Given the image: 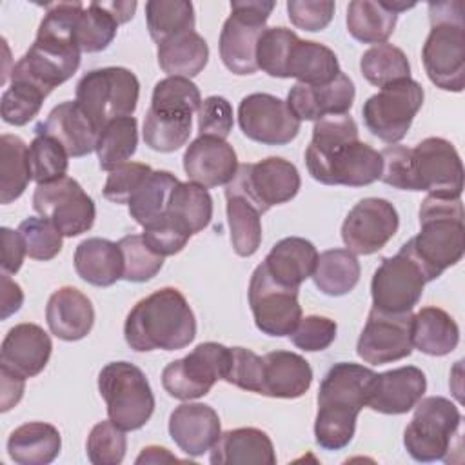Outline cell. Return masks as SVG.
I'll return each instance as SVG.
<instances>
[{
    "instance_id": "1",
    "label": "cell",
    "mask_w": 465,
    "mask_h": 465,
    "mask_svg": "<svg viewBox=\"0 0 465 465\" xmlns=\"http://www.w3.org/2000/svg\"><path fill=\"white\" fill-rule=\"evenodd\" d=\"M305 163L309 174L325 185L363 187L381 174L380 153L360 142L358 125L349 114L325 116L314 124Z\"/></svg>"
},
{
    "instance_id": "2",
    "label": "cell",
    "mask_w": 465,
    "mask_h": 465,
    "mask_svg": "<svg viewBox=\"0 0 465 465\" xmlns=\"http://www.w3.org/2000/svg\"><path fill=\"white\" fill-rule=\"evenodd\" d=\"M82 9V2L47 4L36 38L13 65L11 78L33 84L44 94L67 82L80 67L82 51L74 40V25Z\"/></svg>"
},
{
    "instance_id": "3",
    "label": "cell",
    "mask_w": 465,
    "mask_h": 465,
    "mask_svg": "<svg viewBox=\"0 0 465 465\" xmlns=\"http://www.w3.org/2000/svg\"><path fill=\"white\" fill-rule=\"evenodd\" d=\"M380 180L401 191H427L432 196L460 198L463 165L456 147L440 136H429L414 147L389 145L380 151Z\"/></svg>"
},
{
    "instance_id": "4",
    "label": "cell",
    "mask_w": 465,
    "mask_h": 465,
    "mask_svg": "<svg viewBox=\"0 0 465 465\" xmlns=\"http://www.w3.org/2000/svg\"><path fill=\"white\" fill-rule=\"evenodd\" d=\"M374 376L369 367L351 361L334 363L327 371L318 389L314 420V440L322 449L341 450L351 443Z\"/></svg>"
},
{
    "instance_id": "5",
    "label": "cell",
    "mask_w": 465,
    "mask_h": 465,
    "mask_svg": "<svg viewBox=\"0 0 465 465\" xmlns=\"http://www.w3.org/2000/svg\"><path fill=\"white\" fill-rule=\"evenodd\" d=\"M127 345L136 352L180 351L196 336V318L185 296L163 287L136 302L124 323Z\"/></svg>"
},
{
    "instance_id": "6",
    "label": "cell",
    "mask_w": 465,
    "mask_h": 465,
    "mask_svg": "<svg viewBox=\"0 0 465 465\" xmlns=\"http://www.w3.org/2000/svg\"><path fill=\"white\" fill-rule=\"evenodd\" d=\"M401 247L418 262L427 282L456 265L465 252L461 200L427 194L420 205V232Z\"/></svg>"
},
{
    "instance_id": "7",
    "label": "cell",
    "mask_w": 465,
    "mask_h": 465,
    "mask_svg": "<svg viewBox=\"0 0 465 465\" xmlns=\"http://www.w3.org/2000/svg\"><path fill=\"white\" fill-rule=\"evenodd\" d=\"M430 31L421 49V62L429 80L443 89L460 93L465 87V22L463 4H429Z\"/></svg>"
},
{
    "instance_id": "8",
    "label": "cell",
    "mask_w": 465,
    "mask_h": 465,
    "mask_svg": "<svg viewBox=\"0 0 465 465\" xmlns=\"http://www.w3.org/2000/svg\"><path fill=\"white\" fill-rule=\"evenodd\" d=\"M98 392L109 420L124 430L142 429L154 412V394L140 367L111 361L98 374Z\"/></svg>"
},
{
    "instance_id": "9",
    "label": "cell",
    "mask_w": 465,
    "mask_h": 465,
    "mask_svg": "<svg viewBox=\"0 0 465 465\" xmlns=\"http://www.w3.org/2000/svg\"><path fill=\"white\" fill-rule=\"evenodd\" d=\"M140 96V82L131 69L102 67L85 73L76 84L74 102L100 129L120 116H133Z\"/></svg>"
},
{
    "instance_id": "10",
    "label": "cell",
    "mask_w": 465,
    "mask_h": 465,
    "mask_svg": "<svg viewBox=\"0 0 465 465\" xmlns=\"http://www.w3.org/2000/svg\"><path fill=\"white\" fill-rule=\"evenodd\" d=\"M460 425L461 414L456 403L443 396L421 398L403 430V445L416 461L445 460L452 449V440L460 436Z\"/></svg>"
},
{
    "instance_id": "11",
    "label": "cell",
    "mask_w": 465,
    "mask_h": 465,
    "mask_svg": "<svg viewBox=\"0 0 465 465\" xmlns=\"http://www.w3.org/2000/svg\"><path fill=\"white\" fill-rule=\"evenodd\" d=\"M272 0H232L231 15L220 33V58L234 74H252L258 71L256 45L265 31L272 9Z\"/></svg>"
},
{
    "instance_id": "12",
    "label": "cell",
    "mask_w": 465,
    "mask_h": 465,
    "mask_svg": "<svg viewBox=\"0 0 465 465\" xmlns=\"http://www.w3.org/2000/svg\"><path fill=\"white\" fill-rule=\"evenodd\" d=\"M423 96V87L412 78L381 87L361 107L365 127L381 142L398 143L405 138L416 113L421 109Z\"/></svg>"
},
{
    "instance_id": "13",
    "label": "cell",
    "mask_w": 465,
    "mask_h": 465,
    "mask_svg": "<svg viewBox=\"0 0 465 465\" xmlns=\"http://www.w3.org/2000/svg\"><path fill=\"white\" fill-rule=\"evenodd\" d=\"M231 361V347L218 341L196 345L187 356L167 363L162 371L165 392L189 401L205 396L218 380H225Z\"/></svg>"
},
{
    "instance_id": "14",
    "label": "cell",
    "mask_w": 465,
    "mask_h": 465,
    "mask_svg": "<svg viewBox=\"0 0 465 465\" xmlns=\"http://www.w3.org/2000/svg\"><path fill=\"white\" fill-rule=\"evenodd\" d=\"M302 185L296 165L280 156H269L256 163H242L225 191L247 198L260 214L272 205L292 200Z\"/></svg>"
},
{
    "instance_id": "15",
    "label": "cell",
    "mask_w": 465,
    "mask_h": 465,
    "mask_svg": "<svg viewBox=\"0 0 465 465\" xmlns=\"http://www.w3.org/2000/svg\"><path fill=\"white\" fill-rule=\"evenodd\" d=\"M33 209L53 222L62 236L67 238L87 232L96 218L93 198L71 176L38 183L33 194Z\"/></svg>"
},
{
    "instance_id": "16",
    "label": "cell",
    "mask_w": 465,
    "mask_h": 465,
    "mask_svg": "<svg viewBox=\"0 0 465 465\" xmlns=\"http://www.w3.org/2000/svg\"><path fill=\"white\" fill-rule=\"evenodd\" d=\"M249 305L258 331L267 336H289L302 320L298 289L278 283L263 263L252 271Z\"/></svg>"
},
{
    "instance_id": "17",
    "label": "cell",
    "mask_w": 465,
    "mask_h": 465,
    "mask_svg": "<svg viewBox=\"0 0 465 465\" xmlns=\"http://www.w3.org/2000/svg\"><path fill=\"white\" fill-rule=\"evenodd\" d=\"M427 280L405 247L383 258L371 280L372 307L387 312H407L421 300Z\"/></svg>"
},
{
    "instance_id": "18",
    "label": "cell",
    "mask_w": 465,
    "mask_h": 465,
    "mask_svg": "<svg viewBox=\"0 0 465 465\" xmlns=\"http://www.w3.org/2000/svg\"><path fill=\"white\" fill-rule=\"evenodd\" d=\"M412 318L411 311L387 312L372 307L358 338L356 354L371 365L392 363L411 356L414 349Z\"/></svg>"
},
{
    "instance_id": "19",
    "label": "cell",
    "mask_w": 465,
    "mask_h": 465,
    "mask_svg": "<svg viewBox=\"0 0 465 465\" xmlns=\"http://www.w3.org/2000/svg\"><path fill=\"white\" fill-rule=\"evenodd\" d=\"M238 124L249 140L263 145H285L292 142L302 125L287 102L269 93L243 96L238 105Z\"/></svg>"
},
{
    "instance_id": "20",
    "label": "cell",
    "mask_w": 465,
    "mask_h": 465,
    "mask_svg": "<svg viewBox=\"0 0 465 465\" xmlns=\"http://www.w3.org/2000/svg\"><path fill=\"white\" fill-rule=\"evenodd\" d=\"M400 216L385 198H363L345 216L341 240L354 254H372L396 234Z\"/></svg>"
},
{
    "instance_id": "21",
    "label": "cell",
    "mask_w": 465,
    "mask_h": 465,
    "mask_svg": "<svg viewBox=\"0 0 465 465\" xmlns=\"http://www.w3.org/2000/svg\"><path fill=\"white\" fill-rule=\"evenodd\" d=\"M354 82L343 71H340V74L329 84L309 85L296 82L291 87L285 102L300 122H318L325 116L347 114L354 104Z\"/></svg>"
},
{
    "instance_id": "22",
    "label": "cell",
    "mask_w": 465,
    "mask_h": 465,
    "mask_svg": "<svg viewBox=\"0 0 465 465\" xmlns=\"http://www.w3.org/2000/svg\"><path fill=\"white\" fill-rule=\"evenodd\" d=\"M238 165L232 145L216 136H198L183 153L185 174L191 182L205 189L227 185L234 178Z\"/></svg>"
},
{
    "instance_id": "23",
    "label": "cell",
    "mask_w": 465,
    "mask_h": 465,
    "mask_svg": "<svg viewBox=\"0 0 465 465\" xmlns=\"http://www.w3.org/2000/svg\"><path fill=\"white\" fill-rule=\"evenodd\" d=\"M427 378L414 365L376 374L369 391L367 407L381 414H405L423 398Z\"/></svg>"
},
{
    "instance_id": "24",
    "label": "cell",
    "mask_w": 465,
    "mask_h": 465,
    "mask_svg": "<svg viewBox=\"0 0 465 465\" xmlns=\"http://www.w3.org/2000/svg\"><path fill=\"white\" fill-rule=\"evenodd\" d=\"M169 434L183 454L198 458L218 441L220 418L211 405L182 403L169 416Z\"/></svg>"
},
{
    "instance_id": "25",
    "label": "cell",
    "mask_w": 465,
    "mask_h": 465,
    "mask_svg": "<svg viewBox=\"0 0 465 465\" xmlns=\"http://www.w3.org/2000/svg\"><path fill=\"white\" fill-rule=\"evenodd\" d=\"M35 134L54 138L69 156L80 158L94 151L98 129L76 102L67 100L53 107L47 118L35 125Z\"/></svg>"
},
{
    "instance_id": "26",
    "label": "cell",
    "mask_w": 465,
    "mask_h": 465,
    "mask_svg": "<svg viewBox=\"0 0 465 465\" xmlns=\"http://www.w3.org/2000/svg\"><path fill=\"white\" fill-rule=\"evenodd\" d=\"M51 351L53 341L40 325L18 323L7 331L2 341L0 363L24 378H33L45 369Z\"/></svg>"
},
{
    "instance_id": "27",
    "label": "cell",
    "mask_w": 465,
    "mask_h": 465,
    "mask_svg": "<svg viewBox=\"0 0 465 465\" xmlns=\"http://www.w3.org/2000/svg\"><path fill=\"white\" fill-rule=\"evenodd\" d=\"M45 322L56 338L76 341L85 338L94 323V309L91 300L76 287L56 289L45 307Z\"/></svg>"
},
{
    "instance_id": "28",
    "label": "cell",
    "mask_w": 465,
    "mask_h": 465,
    "mask_svg": "<svg viewBox=\"0 0 465 465\" xmlns=\"http://www.w3.org/2000/svg\"><path fill=\"white\" fill-rule=\"evenodd\" d=\"M262 358V396L294 400L309 391L312 369L303 356L291 351H272Z\"/></svg>"
},
{
    "instance_id": "29",
    "label": "cell",
    "mask_w": 465,
    "mask_h": 465,
    "mask_svg": "<svg viewBox=\"0 0 465 465\" xmlns=\"http://www.w3.org/2000/svg\"><path fill=\"white\" fill-rule=\"evenodd\" d=\"M213 465H274L276 452L267 432L256 427L231 429L220 434L209 450Z\"/></svg>"
},
{
    "instance_id": "30",
    "label": "cell",
    "mask_w": 465,
    "mask_h": 465,
    "mask_svg": "<svg viewBox=\"0 0 465 465\" xmlns=\"http://www.w3.org/2000/svg\"><path fill=\"white\" fill-rule=\"evenodd\" d=\"M316 260L318 251L312 242L300 236H287L272 245L262 263L278 283L298 289L312 276Z\"/></svg>"
},
{
    "instance_id": "31",
    "label": "cell",
    "mask_w": 465,
    "mask_h": 465,
    "mask_svg": "<svg viewBox=\"0 0 465 465\" xmlns=\"http://www.w3.org/2000/svg\"><path fill=\"white\" fill-rule=\"evenodd\" d=\"M76 274L96 287H111L124 276V258L118 243L105 238H87L74 251Z\"/></svg>"
},
{
    "instance_id": "32",
    "label": "cell",
    "mask_w": 465,
    "mask_h": 465,
    "mask_svg": "<svg viewBox=\"0 0 465 465\" xmlns=\"http://www.w3.org/2000/svg\"><path fill=\"white\" fill-rule=\"evenodd\" d=\"M62 449L58 429L45 421H27L7 438V454L18 465H47Z\"/></svg>"
},
{
    "instance_id": "33",
    "label": "cell",
    "mask_w": 465,
    "mask_h": 465,
    "mask_svg": "<svg viewBox=\"0 0 465 465\" xmlns=\"http://www.w3.org/2000/svg\"><path fill=\"white\" fill-rule=\"evenodd\" d=\"M340 71L338 56L331 47L298 38L289 51L285 78H296L300 84L322 85L332 82Z\"/></svg>"
},
{
    "instance_id": "34",
    "label": "cell",
    "mask_w": 465,
    "mask_h": 465,
    "mask_svg": "<svg viewBox=\"0 0 465 465\" xmlns=\"http://www.w3.org/2000/svg\"><path fill=\"white\" fill-rule=\"evenodd\" d=\"M460 327L440 307H423L412 318V345L429 356H445L458 347Z\"/></svg>"
},
{
    "instance_id": "35",
    "label": "cell",
    "mask_w": 465,
    "mask_h": 465,
    "mask_svg": "<svg viewBox=\"0 0 465 465\" xmlns=\"http://www.w3.org/2000/svg\"><path fill=\"white\" fill-rule=\"evenodd\" d=\"M158 65L167 76L193 78L203 71L209 60V45L196 31L176 35L158 45Z\"/></svg>"
},
{
    "instance_id": "36",
    "label": "cell",
    "mask_w": 465,
    "mask_h": 465,
    "mask_svg": "<svg viewBox=\"0 0 465 465\" xmlns=\"http://www.w3.org/2000/svg\"><path fill=\"white\" fill-rule=\"evenodd\" d=\"M360 262L349 249H329L318 254L312 282L327 296H343L360 282Z\"/></svg>"
},
{
    "instance_id": "37",
    "label": "cell",
    "mask_w": 465,
    "mask_h": 465,
    "mask_svg": "<svg viewBox=\"0 0 465 465\" xmlns=\"http://www.w3.org/2000/svg\"><path fill=\"white\" fill-rule=\"evenodd\" d=\"M398 15L383 0H352L347 7V31L361 44H385L396 27Z\"/></svg>"
},
{
    "instance_id": "38",
    "label": "cell",
    "mask_w": 465,
    "mask_h": 465,
    "mask_svg": "<svg viewBox=\"0 0 465 465\" xmlns=\"http://www.w3.org/2000/svg\"><path fill=\"white\" fill-rule=\"evenodd\" d=\"M178 183L180 180L169 171H151L127 202L131 218L142 227L158 220L165 213L171 193Z\"/></svg>"
},
{
    "instance_id": "39",
    "label": "cell",
    "mask_w": 465,
    "mask_h": 465,
    "mask_svg": "<svg viewBox=\"0 0 465 465\" xmlns=\"http://www.w3.org/2000/svg\"><path fill=\"white\" fill-rule=\"evenodd\" d=\"M27 149L20 136L2 134L0 138V202L4 205L20 198L33 180Z\"/></svg>"
},
{
    "instance_id": "40",
    "label": "cell",
    "mask_w": 465,
    "mask_h": 465,
    "mask_svg": "<svg viewBox=\"0 0 465 465\" xmlns=\"http://www.w3.org/2000/svg\"><path fill=\"white\" fill-rule=\"evenodd\" d=\"M165 214L180 222L191 234H196L211 223L213 198L203 185L180 182L171 193Z\"/></svg>"
},
{
    "instance_id": "41",
    "label": "cell",
    "mask_w": 465,
    "mask_h": 465,
    "mask_svg": "<svg viewBox=\"0 0 465 465\" xmlns=\"http://www.w3.org/2000/svg\"><path fill=\"white\" fill-rule=\"evenodd\" d=\"M138 145V122L134 116H120L107 122L96 138V156L104 171L125 163Z\"/></svg>"
},
{
    "instance_id": "42",
    "label": "cell",
    "mask_w": 465,
    "mask_h": 465,
    "mask_svg": "<svg viewBox=\"0 0 465 465\" xmlns=\"http://www.w3.org/2000/svg\"><path fill=\"white\" fill-rule=\"evenodd\" d=\"M225 202L232 249L238 256H252L262 243V214L242 194L225 191Z\"/></svg>"
},
{
    "instance_id": "43",
    "label": "cell",
    "mask_w": 465,
    "mask_h": 465,
    "mask_svg": "<svg viewBox=\"0 0 465 465\" xmlns=\"http://www.w3.org/2000/svg\"><path fill=\"white\" fill-rule=\"evenodd\" d=\"M145 20L151 38L160 45L165 40L194 31V7L187 0H149L145 4Z\"/></svg>"
},
{
    "instance_id": "44",
    "label": "cell",
    "mask_w": 465,
    "mask_h": 465,
    "mask_svg": "<svg viewBox=\"0 0 465 465\" xmlns=\"http://www.w3.org/2000/svg\"><path fill=\"white\" fill-rule=\"evenodd\" d=\"M118 18L109 11L105 2L84 5L76 18L74 40L82 53H98L109 47L118 31Z\"/></svg>"
},
{
    "instance_id": "45",
    "label": "cell",
    "mask_w": 465,
    "mask_h": 465,
    "mask_svg": "<svg viewBox=\"0 0 465 465\" xmlns=\"http://www.w3.org/2000/svg\"><path fill=\"white\" fill-rule=\"evenodd\" d=\"M360 71L363 78L376 87H385L389 84L411 78V64L407 54L400 47L387 42L372 45L361 54Z\"/></svg>"
},
{
    "instance_id": "46",
    "label": "cell",
    "mask_w": 465,
    "mask_h": 465,
    "mask_svg": "<svg viewBox=\"0 0 465 465\" xmlns=\"http://www.w3.org/2000/svg\"><path fill=\"white\" fill-rule=\"evenodd\" d=\"M193 129L191 114L158 113L151 107L143 120V142L149 149L158 153H173L187 143Z\"/></svg>"
},
{
    "instance_id": "47",
    "label": "cell",
    "mask_w": 465,
    "mask_h": 465,
    "mask_svg": "<svg viewBox=\"0 0 465 465\" xmlns=\"http://www.w3.org/2000/svg\"><path fill=\"white\" fill-rule=\"evenodd\" d=\"M202 104L196 84L183 76H167L156 82L151 96V109L169 114H194Z\"/></svg>"
},
{
    "instance_id": "48",
    "label": "cell",
    "mask_w": 465,
    "mask_h": 465,
    "mask_svg": "<svg viewBox=\"0 0 465 465\" xmlns=\"http://www.w3.org/2000/svg\"><path fill=\"white\" fill-rule=\"evenodd\" d=\"M31 176L36 183H49L67 176L69 154L67 151L51 136L35 134V140L27 149Z\"/></svg>"
},
{
    "instance_id": "49",
    "label": "cell",
    "mask_w": 465,
    "mask_h": 465,
    "mask_svg": "<svg viewBox=\"0 0 465 465\" xmlns=\"http://www.w3.org/2000/svg\"><path fill=\"white\" fill-rule=\"evenodd\" d=\"M44 100L45 94L33 84L11 78V85L2 94V120L11 125H25L40 113Z\"/></svg>"
},
{
    "instance_id": "50",
    "label": "cell",
    "mask_w": 465,
    "mask_h": 465,
    "mask_svg": "<svg viewBox=\"0 0 465 465\" xmlns=\"http://www.w3.org/2000/svg\"><path fill=\"white\" fill-rule=\"evenodd\" d=\"M124 258V280L142 283L156 276L163 265V256L154 252L142 234H127L118 242Z\"/></svg>"
},
{
    "instance_id": "51",
    "label": "cell",
    "mask_w": 465,
    "mask_h": 465,
    "mask_svg": "<svg viewBox=\"0 0 465 465\" xmlns=\"http://www.w3.org/2000/svg\"><path fill=\"white\" fill-rule=\"evenodd\" d=\"M298 35L287 27H265L256 45L258 69L274 78H285V65Z\"/></svg>"
},
{
    "instance_id": "52",
    "label": "cell",
    "mask_w": 465,
    "mask_h": 465,
    "mask_svg": "<svg viewBox=\"0 0 465 465\" xmlns=\"http://www.w3.org/2000/svg\"><path fill=\"white\" fill-rule=\"evenodd\" d=\"M125 450V430L111 420L100 421L91 429L85 443V454L93 465H118L124 461Z\"/></svg>"
},
{
    "instance_id": "53",
    "label": "cell",
    "mask_w": 465,
    "mask_h": 465,
    "mask_svg": "<svg viewBox=\"0 0 465 465\" xmlns=\"http://www.w3.org/2000/svg\"><path fill=\"white\" fill-rule=\"evenodd\" d=\"M18 232L24 240L25 252L33 260H53L64 243L62 232L44 216H29L18 225Z\"/></svg>"
},
{
    "instance_id": "54",
    "label": "cell",
    "mask_w": 465,
    "mask_h": 465,
    "mask_svg": "<svg viewBox=\"0 0 465 465\" xmlns=\"http://www.w3.org/2000/svg\"><path fill=\"white\" fill-rule=\"evenodd\" d=\"M142 236L154 252L165 258L180 252L193 234L180 222L163 213L158 220L143 227Z\"/></svg>"
},
{
    "instance_id": "55",
    "label": "cell",
    "mask_w": 465,
    "mask_h": 465,
    "mask_svg": "<svg viewBox=\"0 0 465 465\" xmlns=\"http://www.w3.org/2000/svg\"><path fill=\"white\" fill-rule=\"evenodd\" d=\"M338 325L334 320L320 314H309L302 318L296 329L289 334L291 341L307 352L325 351L336 338Z\"/></svg>"
},
{
    "instance_id": "56",
    "label": "cell",
    "mask_w": 465,
    "mask_h": 465,
    "mask_svg": "<svg viewBox=\"0 0 465 465\" xmlns=\"http://www.w3.org/2000/svg\"><path fill=\"white\" fill-rule=\"evenodd\" d=\"M263 358L245 347H231V361L225 381L243 391L260 394Z\"/></svg>"
},
{
    "instance_id": "57",
    "label": "cell",
    "mask_w": 465,
    "mask_h": 465,
    "mask_svg": "<svg viewBox=\"0 0 465 465\" xmlns=\"http://www.w3.org/2000/svg\"><path fill=\"white\" fill-rule=\"evenodd\" d=\"M232 107L227 98L213 94L202 100L198 109V136H216L225 140L232 131Z\"/></svg>"
},
{
    "instance_id": "58",
    "label": "cell",
    "mask_w": 465,
    "mask_h": 465,
    "mask_svg": "<svg viewBox=\"0 0 465 465\" xmlns=\"http://www.w3.org/2000/svg\"><path fill=\"white\" fill-rule=\"evenodd\" d=\"M153 169L140 162H125L113 171H109L105 185H104V196L109 202L114 203H127L134 189L142 183V180L151 173Z\"/></svg>"
},
{
    "instance_id": "59",
    "label": "cell",
    "mask_w": 465,
    "mask_h": 465,
    "mask_svg": "<svg viewBox=\"0 0 465 465\" xmlns=\"http://www.w3.org/2000/svg\"><path fill=\"white\" fill-rule=\"evenodd\" d=\"M334 2L331 0H289L287 15L292 25L303 31L325 29L334 15Z\"/></svg>"
},
{
    "instance_id": "60",
    "label": "cell",
    "mask_w": 465,
    "mask_h": 465,
    "mask_svg": "<svg viewBox=\"0 0 465 465\" xmlns=\"http://www.w3.org/2000/svg\"><path fill=\"white\" fill-rule=\"evenodd\" d=\"M2 272L16 274L24 263L25 245L18 231L2 227Z\"/></svg>"
},
{
    "instance_id": "61",
    "label": "cell",
    "mask_w": 465,
    "mask_h": 465,
    "mask_svg": "<svg viewBox=\"0 0 465 465\" xmlns=\"http://www.w3.org/2000/svg\"><path fill=\"white\" fill-rule=\"evenodd\" d=\"M25 378L13 369L0 363V411L7 412L13 409L24 396Z\"/></svg>"
},
{
    "instance_id": "62",
    "label": "cell",
    "mask_w": 465,
    "mask_h": 465,
    "mask_svg": "<svg viewBox=\"0 0 465 465\" xmlns=\"http://www.w3.org/2000/svg\"><path fill=\"white\" fill-rule=\"evenodd\" d=\"M24 303V292L20 285L9 278V274L2 272V320H7L15 314Z\"/></svg>"
},
{
    "instance_id": "63",
    "label": "cell",
    "mask_w": 465,
    "mask_h": 465,
    "mask_svg": "<svg viewBox=\"0 0 465 465\" xmlns=\"http://www.w3.org/2000/svg\"><path fill=\"white\" fill-rule=\"evenodd\" d=\"M178 461V458L174 454H171L165 447H158V445H149V447H143L142 452L138 454V458L134 460L136 465H147V463H153V465H162V463H174Z\"/></svg>"
}]
</instances>
